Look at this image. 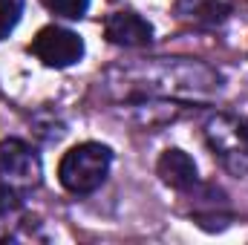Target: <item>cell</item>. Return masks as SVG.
Here are the masks:
<instances>
[{"instance_id": "1", "label": "cell", "mask_w": 248, "mask_h": 245, "mask_svg": "<svg viewBox=\"0 0 248 245\" xmlns=\"http://www.w3.org/2000/svg\"><path fill=\"white\" fill-rule=\"evenodd\" d=\"M205 141L219 165L234 173H248V122L231 113H217L205 122Z\"/></svg>"}, {"instance_id": "2", "label": "cell", "mask_w": 248, "mask_h": 245, "mask_svg": "<svg viewBox=\"0 0 248 245\" xmlns=\"http://www.w3.org/2000/svg\"><path fill=\"white\" fill-rule=\"evenodd\" d=\"M110 162H113L110 147L95 144V141L78 144V147H72L61 159L58 179H61V184L69 193H78V196L81 193H93L95 187H101V182L107 179Z\"/></svg>"}, {"instance_id": "3", "label": "cell", "mask_w": 248, "mask_h": 245, "mask_svg": "<svg viewBox=\"0 0 248 245\" xmlns=\"http://www.w3.org/2000/svg\"><path fill=\"white\" fill-rule=\"evenodd\" d=\"M38 179H41L38 156L17 138L0 141V205L12 211L20 193L35 187Z\"/></svg>"}, {"instance_id": "4", "label": "cell", "mask_w": 248, "mask_h": 245, "mask_svg": "<svg viewBox=\"0 0 248 245\" xmlns=\"http://www.w3.org/2000/svg\"><path fill=\"white\" fill-rule=\"evenodd\" d=\"M29 49H32L35 58H41L46 66H58V69L72 66L75 61L84 58V41H81L75 32L61 29V26H46V29H41V32L35 35V41H32Z\"/></svg>"}, {"instance_id": "5", "label": "cell", "mask_w": 248, "mask_h": 245, "mask_svg": "<svg viewBox=\"0 0 248 245\" xmlns=\"http://www.w3.org/2000/svg\"><path fill=\"white\" fill-rule=\"evenodd\" d=\"M104 35L110 44H119V46H144L153 38V26L136 12H116L107 17Z\"/></svg>"}, {"instance_id": "6", "label": "cell", "mask_w": 248, "mask_h": 245, "mask_svg": "<svg viewBox=\"0 0 248 245\" xmlns=\"http://www.w3.org/2000/svg\"><path fill=\"white\" fill-rule=\"evenodd\" d=\"M159 176L165 184H170L176 190H187L196 184V165L182 150H165L159 159Z\"/></svg>"}, {"instance_id": "7", "label": "cell", "mask_w": 248, "mask_h": 245, "mask_svg": "<svg viewBox=\"0 0 248 245\" xmlns=\"http://www.w3.org/2000/svg\"><path fill=\"white\" fill-rule=\"evenodd\" d=\"M185 3H190V9L176 6V9H179V17H187V20H193V23H217V20H222L225 12H228V6L219 3V0H185Z\"/></svg>"}, {"instance_id": "8", "label": "cell", "mask_w": 248, "mask_h": 245, "mask_svg": "<svg viewBox=\"0 0 248 245\" xmlns=\"http://www.w3.org/2000/svg\"><path fill=\"white\" fill-rule=\"evenodd\" d=\"M49 12H55V15H61V17H69V20H78V17H84L87 15V9H90V0H41Z\"/></svg>"}, {"instance_id": "9", "label": "cell", "mask_w": 248, "mask_h": 245, "mask_svg": "<svg viewBox=\"0 0 248 245\" xmlns=\"http://www.w3.org/2000/svg\"><path fill=\"white\" fill-rule=\"evenodd\" d=\"M23 12V0H0V41L9 38V32L17 26Z\"/></svg>"}]
</instances>
